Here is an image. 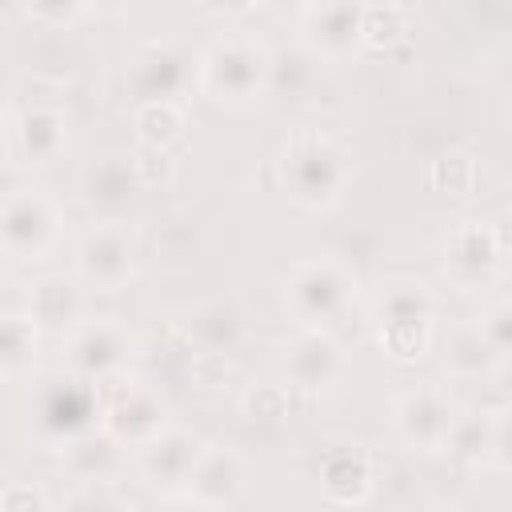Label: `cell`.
I'll use <instances>...</instances> for the list:
<instances>
[{"label":"cell","mask_w":512,"mask_h":512,"mask_svg":"<svg viewBox=\"0 0 512 512\" xmlns=\"http://www.w3.org/2000/svg\"><path fill=\"white\" fill-rule=\"evenodd\" d=\"M300 40L324 56L344 60L360 48V4L356 0H324L300 8Z\"/></svg>","instance_id":"obj_16"},{"label":"cell","mask_w":512,"mask_h":512,"mask_svg":"<svg viewBox=\"0 0 512 512\" xmlns=\"http://www.w3.org/2000/svg\"><path fill=\"white\" fill-rule=\"evenodd\" d=\"M140 192L144 188L136 180L128 152H108V156L92 160L80 176V196L96 212V220H124L128 208L140 200Z\"/></svg>","instance_id":"obj_14"},{"label":"cell","mask_w":512,"mask_h":512,"mask_svg":"<svg viewBox=\"0 0 512 512\" xmlns=\"http://www.w3.org/2000/svg\"><path fill=\"white\" fill-rule=\"evenodd\" d=\"M60 236V208L40 188H12L0 200V256L40 260Z\"/></svg>","instance_id":"obj_8"},{"label":"cell","mask_w":512,"mask_h":512,"mask_svg":"<svg viewBox=\"0 0 512 512\" xmlns=\"http://www.w3.org/2000/svg\"><path fill=\"white\" fill-rule=\"evenodd\" d=\"M408 36V8L396 0L384 4H360V48L388 52Z\"/></svg>","instance_id":"obj_26"},{"label":"cell","mask_w":512,"mask_h":512,"mask_svg":"<svg viewBox=\"0 0 512 512\" xmlns=\"http://www.w3.org/2000/svg\"><path fill=\"white\" fill-rule=\"evenodd\" d=\"M344 372V348L324 328H296L280 344V376L288 392H328Z\"/></svg>","instance_id":"obj_12"},{"label":"cell","mask_w":512,"mask_h":512,"mask_svg":"<svg viewBox=\"0 0 512 512\" xmlns=\"http://www.w3.org/2000/svg\"><path fill=\"white\" fill-rule=\"evenodd\" d=\"M196 88L224 108H252L272 88V56L248 32L216 36L196 60Z\"/></svg>","instance_id":"obj_2"},{"label":"cell","mask_w":512,"mask_h":512,"mask_svg":"<svg viewBox=\"0 0 512 512\" xmlns=\"http://www.w3.org/2000/svg\"><path fill=\"white\" fill-rule=\"evenodd\" d=\"M280 292L288 312L300 320V328H324L352 304L356 272L336 256H308L288 264Z\"/></svg>","instance_id":"obj_4"},{"label":"cell","mask_w":512,"mask_h":512,"mask_svg":"<svg viewBox=\"0 0 512 512\" xmlns=\"http://www.w3.org/2000/svg\"><path fill=\"white\" fill-rule=\"evenodd\" d=\"M476 416H488V420H508V392H504V384H484V388H480Z\"/></svg>","instance_id":"obj_36"},{"label":"cell","mask_w":512,"mask_h":512,"mask_svg":"<svg viewBox=\"0 0 512 512\" xmlns=\"http://www.w3.org/2000/svg\"><path fill=\"white\" fill-rule=\"evenodd\" d=\"M456 424V408L444 384L436 380H420L408 384L396 400H392V428L396 436L416 448V452H440L448 444V432Z\"/></svg>","instance_id":"obj_10"},{"label":"cell","mask_w":512,"mask_h":512,"mask_svg":"<svg viewBox=\"0 0 512 512\" xmlns=\"http://www.w3.org/2000/svg\"><path fill=\"white\" fill-rule=\"evenodd\" d=\"M60 460H64V472L76 480V484H112L128 460V448H120L108 432L92 428L84 436H76L72 444L60 448Z\"/></svg>","instance_id":"obj_21"},{"label":"cell","mask_w":512,"mask_h":512,"mask_svg":"<svg viewBox=\"0 0 512 512\" xmlns=\"http://www.w3.org/2000/svg\"><path fill=\"white\" fill-rule=\"evenodd\" d=\"M444 360H448V372L460 376V380H484V376H492V372L504 364V360L480 340V332H476L472 324H464V328L452 332Z\"/></svg>","instance_id":"obj_27"},{"label":"cell","mask_w":512,"mask_h":512,"mask_svg":"<svg viewBox=\"0 0 512 512\" xmlns=\"http://www.w3.org/2000/svg\"><path fill=\"white\" fill-rule=\"evenodd\" d=\"M140 264V240L128 220H96L76 244V280L96 292H116Z\"/></svg>","instance_id":"obj_7"},{"label":"cell","mask_w":512,"mask_h":512,"mask_svg":"<svg viewBox=\"0 0 512 512\" xmlns=\"http://www.w3.org/2000/svg\"><path fill=\"white\" fill-rule=\"evenodd\" d=\"M180 328L188 332L196 352L232 356L248 340V312H244V304L236 296H212V300H200Z\"/></svg>","instance_id":"obj_18"},{"label":"cell","mask_w":512,"mask_h":512,"mask_svg":"<svg viewBox=\"0 0 512 512\" xmlns=\"http://www.w3.org/2000/svg\"><path fill=\"white\" fill-rule=\"evenodd\" d=\"M480 184V168L476 156L464 148H448L440 156L428 160V188L444 192V196H472Z\"/></svg>","instance_id":"obj_28"},{"label":"cell","mask_w":512,"mask_h":512,"mask_svg":"<svg viewBox=\"0 0 512 512\" xmlns=\"http://www.w3.org/2000/svg\"><path fill=\"white\" fill-rule=\"evenodd\" d=\"M156 512H220V508H208V504H200V500H192L188 492H172Z\"/></svg>","instance_id":"obj_37"},{"label":"cell","mask_w":512,"mask_h":512,"mask_svg":"<svg viewBox=\"0 0 512 512\" xmlns=\"http://www.w3.org/2000/svg\"><path fill=\"white\" fill-rule=\"evenodd\" d=\"M200 448H204V440L196 432L168 424L160 436H152L144 448H136V468L152 488H164V492L180 488L184 492V480H188Z\"/></svg>","instance_id":"obj_17"},{"label":"cell","mask_w":512,"mask_h":512,"mask_svg":"<svg viewBox=\"0 0 512 512\" xmlns=\"http://www.w3.org/2000/svg\"><path fill=\"white\" fill-rule=\"evenodd\" d=\"M244 484H248V460H244V452L232 448V444H208L204 440V448H200V456H196V464H192V472L184 480V492L192 500L224 512L244 492Z\"/></svg>","instance_id":"obj_15"},{"label":"cell","mask_w":512,"mask_h":512,"mask_svg":"<svg viewBox=\"0 0 512 512\" xmlns=\"http://www.w3.org/2000/svg\"><path fill=\"white\" fill-rule=\"evenodd\" d=\"M132 136L140 148H160L168 152L184 136V108L176 100H152L132 108Z\"/></svg>","instance_id":"obj_24"},{"label":"cell","mask_w":512,"mask_h":512,"mask_svg":"<svg viewBox=\"0 0 512 512\" xmlns=\"http://www.w3.org/2000/svg\"><path fill=\"white\" fill-rule=\"evenodd\" d=\"M20 12L28 16V20H36V24H72V20H80L84 12H88V4H80V0H32V4H20Z\"/></svg>","instance_id":"obj_35"},{"label":"cell","mask_w":512,"mask_h":512,"mask_svg":"<svg viewBox=\"0 0 512 512\" xmlns=\"http://www.w3.org/2000/svg\"><path fill=\"white\" fill-rule=\"evenodd\" d=\"M504 444H508V420H488V416H456L452 432H448V452L460 456L472 468H504Z\"/></svg>","instance_id":"obj_22"},{"label":"cell","mask_w":512,"mask_h":512,"mask_svg":"<svg viewBox=\"0 0 512 512\" xmlns=\"http://www.w3.org/2000/svg\"><path fill=\"white\" fill-rule=\"evenodd\" d=\"M472 328L480 332V340L504 360L508 348H512V304L508 300H492L480 308V316L472 320Z\"/></svg>","instance_id":"obj_30"},{"label":"cell","mask_w":512,"mask_h":512,"mask_svg":"<svg viewBox=\"0 0 512 512\" xmlns=\"http://www.w3.org/2000/svg\"><path fill=\"white\" fill-rule=\"evenodd\" d=\"M276 172H280L284 192L300 208H328L340 200L344 184L352 180V148L328 128L300 124L280 144Z\"/></svg>","instance_id":"obj_1"},{"label":"cell","mask_w":512,"mask_h":512,"mask_svg":"<svg viewBox=\"0 0 512 512\" xmlns=\"http://www.w3.org/2000/svg\"><path fill=\"white\" fill-rule=\"evenodd\" d=\"M96 388H100V432H108L120 448H144L152 436L168 428V404L144 380L120 372Z\"/></svg>","instance_id":"obj_6"},{"label":"cell","mask_w":512,"mask_h":512,"mask_svg":"<svg viewBox=\"0 0 512 512\" xmlns=\"http://www.w3.org/2000/svg\"><path fill=\"white\" fill-rule=\"evenodd\" d=\"M316 472H320V488H324L328 504L360 508L372 496L376 464H372V452L360 440H332V444H324L320 460H316Z\"/></svg>","instance_id":"obj_13"},{"label":"cell","mask_w":512,"mask_h":512,"mask_svg":"<svg viewBox=\"0 0 512 512\" xmlns=\"http://www.w3.org/2000/svg\"><path fill=\"white\" fill-rule=\"evenodd\" d=\"M36 328L48 332H72L84 320V288L72 276H44L28 288V312Z\"/></svg>","instance_id":"obj_20"},{"label":"cell","mask_w":512,"mask_h":512,"mask_svg":"<svg viewBox=\"0 0 512 512\" xmlns=\"http://www.w3.org/2000/svg\"><path fill=\"white\" fill-rule=\"evenodd\" d=\"M0 132H4V92H0Z\"/></svg>","instance_id":"obj_38"},{"label":"cell","mask_w":512,"mask_h":512,"mask_svg":"<svg viewBox=\"0 0 512 512\" xmlns=\"http://www.w3.org/2000/svg\"><path fill=\"white\" fill-rule=\"evenodd\" d=\"M36 356H40V328L28 316L0 312V376L32 372Z\"/></svg>","instance_id":"obj_25"},{"label":"cell","mask_w":512,"mask_h":512,"mask_svg":"<svg viewBox=\"0 0 512 512\" xmlns=\"http://www.w3.org/2000/svg\"><path fill=\"white\" fill-rule=\"evenodd\" d=\"M128 92L136 96V104H152V100H176L188 84H196V60L172 44V40H140L128 56Z\"/></svg>","instance_id":"obj_11"},{"label":"cell","mask_w":512,"mask_h":512,"mask_svg":"<svg viewBox=\"0 0 512 512\" xmlns=\"http://www.w3.org/2000/svg\"><path fill=\"white\" fill-rule=\"evenodd\" d=\"M32 432L44 448H64L76 436L100 428V388L72 376V372H52L36 384L28 400Z\"/></svg>","instance_id":"obj_3"},{"label":"cell","mask_w":512,"mask_h":512,"mask_svg":"<svg viewBox=\"0 0 512 512\" xmlns=\"http://www.w3.org/2000/svg\"><path fill=\"white\" fill-rule=\"evenodd\" d=\"M132 168H136V180L144 192H156V188H168L172 176H176V160L172 152H160V148H132Z\"/></svg>","instance_id":"obj_31"},{"label":"cell","mask_w":512,"mask_h":512,"mask_svg":"<svg viewBox=\"0 0 512 512\" xmlns=\"http://www.w3.org/2000/svg\"><path fill=\"white\" fill-rule=\"evenodd\" d=\"M0 512H52V500L36 480H12L0 492Z\"/></svg>","instance_id":"obj_34"},{"label":"cell","mask_w":512,"mask_h":512,"mask_svg":"<svg viewBox=\"0 0 512 512\" xmlns=\"http://www.w3.org/2000/svg\"><path fill=\"white\" fill-rule=\"evenodd\" d=\"M184 376H188L196 388H208V392H212V388H224V384L232 380V360L220 356V352H192Z\"/></svg>","instance_id":"obj_33"},{"label":"cell","mask_w":512,"mask_h":512,"mask_svg":"<svg viewBox=\"0 0 512 512\" xmlns=\"http://www.w3.org/2000/svg\"><path fill=\"white\" fill-rule=\"evenodd\" d=\"M240 408L256 424H280L292 416V392L284 384H256L240 396Z\"/></svg>","instance_id":"obj_29"},{"label":"cell","mask_w":512,"mask_h":512,"mask_svg":"<svg viewBox=\"0 0 512 512\" xmlns=\"http://www.w3.org/2000/svg\"><path fill=\"white\" fill-rule=\"evenodd\" d=\"M396 320H436V292L412 276L388 280L376 304V324H396Z\"/></svg>","instance_id":"obj_23"},{"label":"cell","mask_w":512,"mask_h":512,"mask_svg":"<svg viewBox=\"0 0 512 512\" xmlns=\"http://www.w3.org/2000/svg\"><path fill=\"white\" fill-rule=\"evenodd\" d=\"M16 156L24 164H48L60 156L68 140V112L64 104H28L12 124Z\"/></svg>","instance_id":"obj_19"},{"label":"cell","mask_w":512,"mask_h":512,"mask_svg":"<svg viewBox=\"0 0 512 512\" xmlns=\"http://www.w3.org/2000/svg\"><path fill=\"white\" fill-rule=\"evenodd\" d=\"M136 336L128 324L104 316V320H80L68 332L64 344V372L88 380V384H104L112 376H120L136 352Z\"/></svg>","instance_id":"obj_9"},{"label":"cell","mask_w":512,"mask_h":512,"mask_svg":"<svg viewBox=\"0 0 512 512\" xmlns=\"http://www.w3.org/2000/svg\"><path fill=\"white\" fill-rule=\"evenodd\" d=\"M504 268V236L496 224L480 216H460L444 232L440 248V272L456 292L488 288Z\"/></svg>","instance_id":"obj_5"},{"label":"cell","mask_w":512,"mask_h":512,"mask_svg":"<svg viewBox=\"0 0 512 512\" xmlns=\"http://www.w3.org/2000/svg\"><path fill=\"white\" fill-rule=\"evenodd\" d=\"M64 512H132V504L112 484H80L64 500Z\"/></svg>","instance_id":"obj_32"}]
</instances>
